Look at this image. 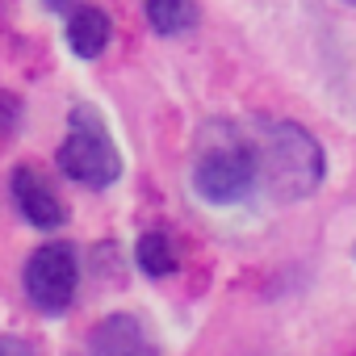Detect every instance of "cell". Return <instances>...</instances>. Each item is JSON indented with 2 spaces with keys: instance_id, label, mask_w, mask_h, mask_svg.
<instances>
[{
  "instance_id": "30bf717a",
  "label": "cell",
  "mask_w": 356,
  "mask_h": 356,
  "mask_svg": "<svg viewBox=\"0 0 356 356\" xmlns=\"http://www.w3.org/2000/svg\"><path fill=\"white\" fill-rule=\"evenodd\" d=\"M22 122V97L9 92V88H0V134H13Z\"/></svg>"
},
{
  "instance_id": "52a82bcc",
  "label": "cell",
  "mask_w": 356,
  "mask_h": 356,
  "mask_svg": "<svg viewBox=\"0 0 356 356\" xmlns=\"http://www.w3.org/2000/svg\"><path fill=\"white\" fill-rule=\"evenodd\" d=\"M143 343H147V339H143V327H138V318H130V314H109V318H101L97 331L88 335L92 356H138Z\"/></svg>"
},
{
  "instance_id": "6da1fadb",
  "label": "cell",
  "mask_w": 356,
  "mask_h": 356,
  "mask_svg": "<svg viewBox=\"0 0 356 356\" xmlns=\"http://www.w3.org/2000/svg\"><path fill=\"white\" fill-rule=\"evenodd\" d=\"M264 181L260 172V147L256 134L239 122H210L197 134V159H193V189L210 206H239L252 197V189Z\"/></svg>"
},
{
  "instance_id": "5b68a950",
  "label": "cell",
  "mask_w": 356,
  "mask_h": 356,
  "mask_svg": "<svg viewBox=\"0 0 356 356\" xmlns=\"http://www.w3.org/2000/svg\"><path fill=\"white\" fill-rule=\"evenodd\" d=\"M9 185H13V206L22 210V218H26L30 227H38V231H59V227L67 222V206L59 202V193L51 189V181H47L38 168H30V163L13 168Z\"/></svg>"
},
{
  "instance_id": "9c48e42d",
  "label": "cell",
  "mask_w": 356,
  "mask_h": 356,
  "mask_svg": "<svg viewBox=\"0 0 356 356\" xmlns=\"http://www.w3.org/2000/svg\"><path fill=\"white\" fill-rule=\"evenodd\" d=\"M134 260L147 277H168L176 268V248L163 231H143L138 243H134Z\"/></svg>"
},
{
  "instance_id": "7a4b0ae2",
  "label": "cell",
  "mask_w": 356,
  "mask_h": 356,
  "mask_svg": "<svg viewBox=\"0 0 356 356\" xmlns=\"http://www.w3.org/2000/svg\"><path fill=\"white\" fill-rule=\"evenodd\" d=\"M252 134L260 147L264 189L277 202H302L323 185L327 159L310 130H302L298 122H285V118H260L252 126Z\"/></svg>"
},
{
  "instance_id": "4fadbf2b",
  "label": "cell",
  "mask_w": 356,
  "mask_h": 356,
  "mask_svg": "<svg viewBox=\"0 0 356 356\" xmlns=\"http://www.w3.org/2000/svg\"><path fill=\"white\" fill-rule=\"evenodd\" d=\"M343 5H356V0H343Z\"/></svg>"
},
{
  "instance_id": "7c38bea8",
  "label": "cell",
  "mask_w": 356,
  "mask_h": 356,
  "mask_svg": "<svg viewBox=\"0 0 356 356\" xmlns=\"http://www.w3.org/2000/svg\"><path fill=\"white\" fill-rule=\"evenodd\" d=\"M42 9H47V13H63V17H72V13H76V0H42Z\"/></svg>"
},
{
  "instance_id": "8fae6325",
  "label": "cell",
  "mask_w": 356,
  "mask_h": 356,
  "mask_svg": "<svg viewBox=\"0 0 356 356\" xmlns=\"http://www.w3.org/2000/svg\"><path fill=\"white\" fill-rule=\"evenodd\" d=\"M0 356H38V348L22 335H0Z\"/></svg>"
},
{
  "instance_id": "ba28073f",
  "label": "cell",
  "mask_w": 356,
  "mask_h": 356,
  "mask_svg": "<svg viewBox=\"0 0 356 356\" xmlns=\"http://www.w3.org/2000/svg\"><path fill=\"white\" fill-rule=\"evenodd\" d=\"M143 13H147V26L159 34V38H176V34H189L202 17L197 0H143Z\"/></svg>"
},
{
  "instance_id": "8992f818",
  "label": "cell",
  "mask_w": 356,
  "mask_h": 356,
  "mask_svg": "<svg viewBox=\"0 0 356 356\" xmlns=\"http://www.w3.org/2000/svg\"><path fill=\"white\" fill-rule=\"evenodd\" d=\"M63 34H67V47H72L76 59H101L109 38H113V22H109V13L101 5H76Z\"/></svg>"
},
{
  "instance_id": "3957f363",
  "label": "cell",
  "mask_w": 356,
  "mask_h": 356,
  "mask_svg": "<svg viewBox=\"0 0 356 356\" xmlns=\"http://www.w3.org/2000/svg\"><path fill=\"white\" fill-rule=\"evenodd\" d=\"M55 163L84 189H109L122 181V151L92 105H76L67 113V134L55 151Z\"/></svg>"
},
{
  "instance_id": "277c9868",
  "label": "cell",
  "mask_w": 356,
  "mask_h": 356,
  "mask_svg": "<svg viewBox=\"0 0 356 356\" xmlns=\"http://www.w3.org/2000/svg\"><path fill=\"white\" fill-rule=\"evenodd\" d=\"M26 298L42 310V314H63L76 298L80 285V260L72 243H47L26 260Z\"/></svg>"
}]
</instances>
